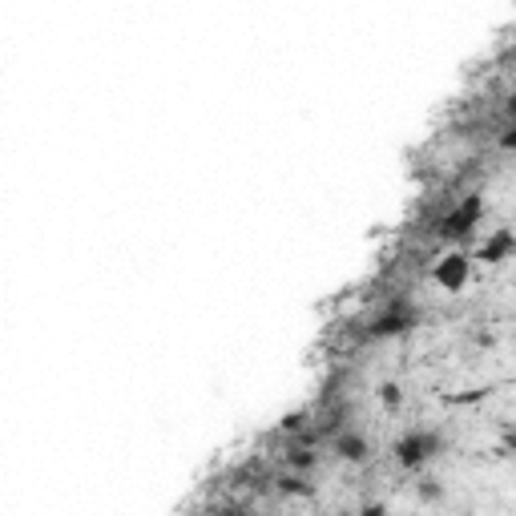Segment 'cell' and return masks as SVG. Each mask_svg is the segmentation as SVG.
Here are the masks:
<instances>
[{"mask_svg":"<svg viewBox=\"0 0 516 516\" xmlns=\"http://www.w3.org/2000/svg\"><path fill=\"white\" fill-rule=\"evenodd\" d=\"M379 400H384V408H400V400H403L400 384H384L379 387Z\"/></svg>","mask_w":516,"mask_h":516,"instance_id":"9c48e42d","label":"cell"},{"mask_svg":"<svg viewBox=\"0 0 516 516\" xmlns=\"http://www.w3.org/2000/svg\"><path fill=\"white\" fill-rule=\"evenodd\" d=\"M444 452V440H440V432H432V428H411L408 436H400L392 444V456H395V464L400 468H424L428 460H436V456Z\"/></svg>","mask_w":516,"mask_h":516,"instance_id":"6da1fadb","label":"cell"},{"mask_svg":"<svg viewBox=\"0 0 516 516\" xmlns=\"http://www.w3.org/2000/svg\"><path fill=\"white\" fill-rule=\"evenodd\" d=\"M436 282H440V290H460L464 282H468V258H464V254H448V258H440Z\"/></svg>","mask_w":516,"mask_h":516,"instance_id":"5b68a950","label":"cell"},{"mask_svg":"<svg viewBox=\"0 0 516 516\" xmlns=\"http://www.w3.org/2000/svg\"><path fill=\"white\" fill-rule=\"evenodd\" d=\"M359 516H384V504H368V508H363V512H359Z\"/></svg>","mask_w":516,"mask_h":516,"instance_id":"4fadbf2b","label":"cell"},{"mask_svg":"<svg viewBox=\"0 0 516 516\" xmlns=\"http://www.w3.org/2000/svg\"><path fill=\"white\" fill-rule=\"evenodd\" d=\"M480 214H484L480 194H468V198H464L444 222H440V238H464V234H472V226L480 222Z\"/></svg>","mask_w":516,"mask_h":516,"instance_id":"3957f363","label":"cell"},{"mask_svg":"<svg viewBox=\"0 0 516 516\" xmlns=\"http://www.w3.org/2000/svg\"><path fill=\"white\" fill-rule=\"evenodd\" d=\"M416 496H420L424 504H436V500L444 496V484H440V480H432V476H428V480H420V484H416Z\"/></svg>","mask_w":516,"mask_h":516,"instance_id":"52a82bcc","label":"cell"},{"mask_svg":"<svg viewBox=\"0 0 516 516\" xmlns=\"http://www.w3.org/2000/svg\"><path fill=\"white\" fill-rule=\"evenodd\" d=\"M331 452L339 456V460H347V464H363L371 456V444H368V436H363V432L347 428V432H339V436L331 440Z\"/></svg>","mask_w":516,"mask_h":516,"instance_id":"277c9868","label":"cell"},{"mask_svg":"<svg viewBox=\"0 0 516 516\" xmlns=\"http://www.w3.org/2000/svg\"><path fill=\"white\" fill-rule=\"evenodd\" d=\"M303 420H306L303 411H295V416H287V420H282V432H298V428H303Z\"/></svg>","mask_w":516,"mask_h":516,"instance_id":"8fae6325","label":"cell"},{"mask_svg":"<svg viewBox=\"0 0 516 516\" xmlns=\"http://www.w3.org/2000/svg\"><path fill=\"white\" fill-rule=\"evenodd\" d=\"M512 246H516L512 230H496V234L480 246V258H484V263H504L508 254H512Z\"/></svg>","mask_w":516,"mask_h":516,"instance_id":"8992f818","label":"cell"},{"mask_svg":"<svg viewBox=\"0 0 516 516\" xmlns=\"http://www.w3.org/2000/svg\"><path fill=\"white\" fill-rule=\"evenodd\" d=\"M287 464H290V468H298V472H306V468L315 464V452H311V448H290Z\"/></svg>","mask_w":516,"mask_h":516,"instance_id":"ba28073f","label":"cell"},{"mask_svg":"<svg viewBox=\"0 0 516 516\" xmlns=\"http://www.w3.org/2000/svg\"><path fill=\"white\" fill-rule=\"evenodd\" d=\"M500 146H504V149L516 146V125H504V133H500Z\"/></svg>","mask_w":516,"mask_h":516,"instance_id":"7c38bea8","label":"cell"},{"mask_svg":"<svg viewBox=\"0 0 516 516\" xmlns=\"http://www.w3.org/2000/svg\"><path fill=\"white\" fill-rule=\"evenodd\" d=\"M279 488L282 492H311V488H306V480H298V476H287V480H279Z\"/></svg>","mask_w":516,"mask_h":516,"instance_id":"30bf717a","label":"cell"},{"mask_svg":"<svg viewBox=\"0 0 516 516\" xmlns=\"http://www.w3.org/2000/svg\"><path fill=\"white\" fill-rule=\"evenodd\" d=\"M420 323V311L408 303V298H395L392 306H384L376 315V323L368 327L376 339H392V335H403V331H411V327Z\"/></svg>","mask_w":516,"mask_h":516,"instance_id":"7a4b0ae2","label":"cell"}]
</instances>
